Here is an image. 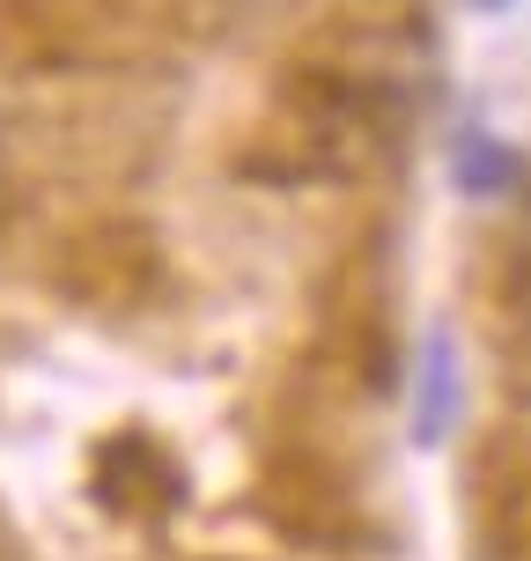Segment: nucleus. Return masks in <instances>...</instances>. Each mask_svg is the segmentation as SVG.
Wrapping results in <instances>:
<instances>
[{
	"instance_id": "nucleus-6",
	"label": "nucleus",
	"mask_w": 531,
	"mask_h": 561,
	"mask_svg": "<svg viewBox=\"0 0 531 561\" xmlns=\"http://www.w3.org/2000/svg\"><path fill=\"white\" fill-rule=\"evenodd\" d=\"M450 414H458V347H450L443 325H428L420 369H414V436L420 444H443Z\"/></svg>"
},
{
	"instance_id": "nucleus-3",
	"label": "nucleus",
	"mask_w": 531,
	"mask_h": 561,
	"mask_svg": "<svg viewBox=\"0 0 531 561\" xmlns=\"http://www.w3.org/2000/svg\"><path fill=\"white\" fill-rule=\"evenodd\" d=\"M170 0H8V15L37 37V53L74 67H112L163 45Z\"/></svg>"
},
{
	"instance_id": "nucleus-7",
	"label": "nucleus",
	"mask_w": 531,
	"mask_h": 561,
	"mask_svg": "<svg viewBox=\"0 0 531 561\" xmlns=\"http://www.w3.org/2000/svg\"><path fill=\"white\" fill-rule=\"evenodd\" d=\"M450 170H458V193H473V199H495V193H509V185L524 178V163H517L495 134H480V126H465V134H458Z\"/></svg>"
},
{
	"instance_id": "nucleus-8",
	"label": "nucleus",
	"mask_w": 531,
	"mask_h": 561,
	"mask_svg": "<svg viewBox=\"0 0 531 561\" xmlns=\"http://www.w3.org/2000/svg\"><path fill=\"white\" fill-rule=\"evenodd\" d=\"M473 8H509V0H473Z\"/></svg>"
},
{
	"instance_id": "nucleus-1",
	"label": "nucleus",
	"mask_w": 531,
	"mask_h": 561,
	"mask_svg": "<svg viewBox=\"0 0 531 561\" xmlns=\"http://www.w3.org/2000/svg\"><path fill=\"white\" fill-rule=\"evenodd\" d=\"M258 517L274 525L280 539H296L310 554H362L377 525L362 510V488L339 473L325 450H280L274 466L258 473Z\"/></svg>"
},
{
	"instance_id": "nucleus-2",
	"label": "nucleus",
	"mask_w": 531,
	"mask_h": 561,
	"mask_svg": "<svg viewBox=\"0 0 531 561\" xmlns=\"http://www.w3.org/2000/svg\"><path fill=\"white\" fill-rule=\"evenodd\" d=\"M53 288L82 310H140L163 288V237L140 215H96L59 237Z\"/></svg>"
},
{
	"instance_id": "nucleus-4",
	"label": "nucleus",
	"mask_w": 531,
	"mask_h": 561,
	"mask_svg": "<svg viewBox=\"0 0 531 561\" xmlns=\"http://www.w3.org/2000/svg\"><path fill=\"white\" fill-rule=\"evenodd\" d=\"M89 495L112 517H170L185 503V466L148 428H118L89 450Z\"/></svg>"
},
{
	"instance_id": "nucleus-5",
	"label": "nucleus",
	"mask_w": 531,
	"mask_h": 561,
	"mask_svg": "<svg viewBox=\"0 0 531 561\" xmlns=\"http://www.w3.org/2000/svg\"><path fill=\"white\" fill-rule=\"evenodd\" d=\"M473 517L487 547L531 554V436H503L473 466Z\"/></svg>"
}]
</instances>
